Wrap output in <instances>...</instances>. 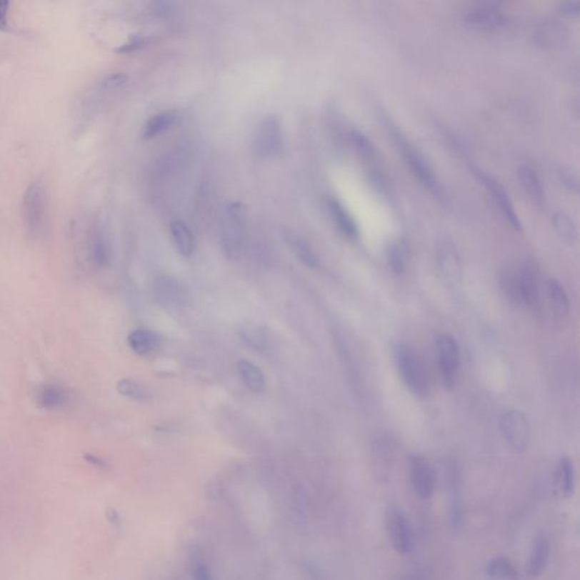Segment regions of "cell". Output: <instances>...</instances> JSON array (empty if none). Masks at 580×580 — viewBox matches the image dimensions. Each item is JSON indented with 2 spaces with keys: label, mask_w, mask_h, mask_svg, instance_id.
<instances>
[{
  "label": "cell",
  "mask_w": 580,
  "mask_h": 580,
  "mask_svg": "<svg viewBox=\"0 0 580 580\" xmlns=\"http://www.w3.org/2000/svg\"><path fill=\"white\" fill-rule=\"evenodd\" d=\"M219 235L222 249L230 259H237L246 241L247 210L241 202H228L220 208Z\"/></svg>",
  "instance_id": "6da1fadb"
},
{
  "label": "cell",
  "mask_w": 580,
  "mask_h": 580,
  "mask_svg": "<svg viewBox=\"0 0 580 580\" xmlns=\"http://www.w3.org/2000/svg\"><path fill=\"white\" fill-rule=\"evenodd\" d=\"M394 359L408 390L416 398H425L430 391L426 365L413 348L405 344L394 346Z\"/></svg>",
  "instance_id": "7a4b0ae2"
},
{
  "label": "cell",
  "mask_w": 580,
  "mask_h": 580,
  "mask_svg": "<svg viewBox=\"0 0 580 580\" xmlns=\"http://www.w3.org/2000/svg\"><path fill=\"white\" fill-rule=\"evenodd\" d=\"M22 218L25 231L32 239L44 235L48 221V192L44 181L29 184L22 199Z\"/></svg>",
  "instance_id": "3957f363"
},
{
  "label": "cell",
  "mask_w": 580,
  "mask_h": 580,
  "mask_svg": "<svg viewBox=\"0 0 580 580\" xmlns=\"http://www.w3.org/2000/svg\"><path fill=\"white\" fill-rule=\"evenodd\" d=\"M281 123L276 116H266L259 125L253 140V151L260 159H274L284 152Z\"/></svg>",
  "instance_id": "277c9868"
},
{
  "label": "cell",
  "mask_w": 580,
  "mask_h": 580,
  "mask_svg": "<svg viewBox=\"0 0 580 580\" xmlns=\"http://www.w3.org/2000/svg\"><path fill=\"white\" fill-rule=\"evenodd\" d=\"M391 137L394 142L397 145L400 152L403 154L404 159L411 167V171L415 174L419 181H421L430 192H440L438 179L435 177L434 171L430 164L425 159L424 156L419 150L414 148L411 143L406 140L397 129H391Z\"/></svg>",
  "instance_id": "5b68a950"
},
{
  "label": "cell",
  "mask_w": 580,
  "mask_h": 580,
  "mask_svg": "<svg viewBox=\"0 0 580 580\" xmlns=\"http://www.w3.org/2000/svg\"><path fill=\"white\" fill-rule=\"evenodd\" d=\"M386 531L389 543L396 552L406 556L413 551L414 534L411 523L403 510L390 506L386 514Z\"/></svg>",
  "instance_id": "8992f818"
},
{
  "label": "cell",
  "mask_w": 580,
  "mask_h": 580,
  "mask_svg": "<svg viewBox=\"0 0 580 580\" xmlns=\"http://www.w3.org/2000/svg\"><path fill=\"white\" fill-rule=\"evenodd\" d=\"M500 430L506 446L515 454H523L527 450L531 436L529 419L523 411H506L501 417Z\"/></svg>",
  "instance_id": "52a82bcc"
},
{
  "label": "cell",
  "mask_w": 580,
  "mask_h": 580,
  "mask_svg": "<svg viewBox=\"0 0 580 580\" xmlns=\"http://www.w3.org/2000/svg\"><path fill=\"white\" fill-rule=\"evenodd\" d=\"M435 351L442 384L446 388L452 389L456 384L459 371V346L450 334H440L435 344Z\"/></svg>",
  "instance_id": "ba28073f"
},
{
  "label": "cell",
  "mask_w": 580,
  "mask_h": 580,
  "mask_svg": "<svg viewBox=\"0 0 580 580\" xmlns=\"http://www.w3.org/2000/svg\"><path fill=\"white\" fill-rule=\"evenodd\" d=\"M466 23L477 30L493 31L508 24V16L496 3H482L466 13Z\"/></svg>",
  "instance_id": "9c48e42d"
},
{
  "label": "cell",
  "mask_w": 580,
  "mask_h": 580,
  "mask_svg": "<svg viewBox=\"0 0 580 580\" xmlns=\"http://www.w3.org/2000/svg\"><path fill=\"white\" fill-rule=\"evenodd\" d=\"M408 468L414 492L421 500L430 499L434 492L435 474L429 460L421 454H411Z\"/></svg>",
  "instance_id": "30bf717a"
},
{
  "label": "cell",
  "mask_w": 580,
  "mask_h": 580,
  "mask_svg": "<svg viewBox=\"0 0 580 580\" xmlns=\"http://www.w3.org/2000/svg\"><path fill=\"white\" fill-rule=\"evenodd\" d=\"M518 304L535 307L539 301V270L533 262L515 266Z\"/></svg>",
  "instance_id": "8fae6325"
},
{
  "label": "cell",
  "mask_w": 580,
  "mask_h": 580,
  "mask_svg": "<svg viewBox=\"0 0 580 580\" xmlns=\"http://www.w3.org/2000/svg\"><path fill=\"white\" fill-rule=\"evenodd\" d=\"M474 174L476 176L477 179L484 185L485 189L492 195L493 200L496 202L498 208L500 209L506 221L509 222L514 229L521 230V222H520L519 216L516 214L515 206L512 204L511 199H510L509 194L506 193L504 185L499 183L496 178L492 177V176L483 173L482 170L474 169Z\"/></svg>",
  "instance_id": "7c38bea8"
},
{
  "label": "cell",
  "mask_w": 580,
  "mask_h": 580,
  "mask_svg": "<svg viewBox=\"0 0 580 580\" xmlns=\"http://www.w3.org/2000/svg\"><path fill=\"white\" fill-rule=\"evenodd\" d=\"M71 400V390L58 382H44L34 390V403L42 411H61Z\"/></svg>",
  "instance_id": "4fadbf2b"
},
{
  "label": "cell",
  "mask_w": 580,
  "mask_h": 580,
  "mask_svg": "<svg viewBox=\"0 0 580 580\" xmlns=\"http://www.w3.org/2000/svg\"><path fill=\"white\" fill-rule=\"evenodd\" d=\"M568 30L558 19H548L537 26L535 41L543 49H558L566 44Z\"/></svg>",
  "instance_id": "5bb4252c"
},
{
  "label": "cell",
  "mask_w": 580,
  "mask_h": 580,
  "mask_svg": "<svg viewBox=\"0 0 580 580\" xmlns=\"http://www.w3.org/2000/svg\"><path fill=\"white\" fill-rule=\"evenodd\" d=\"M394 449L391 439L380 436L373 446V469L381 482H386L391 474Z\"/></svg>",
  "instance_id": "9a60e30c"
},
{
  "label": "cell",
  "mask_w": 580,
  "mask_h": 580,
  "mask_svg": "<svg viewBox=\"0 0 580 580\" xmlns=\"http://www.w3.org/2000/svg\"><path fill=\"white\" fill-rule=\"evenodd\" d=\"M436 262L441 276L449 285H457L461 279L459 256L449 244H442L436 251Z\"/></svg>",
  "instance_id": "2e32d148"
},
{
  "label": "cell",
  "mask_w": 580,
  "mask_h": 580,
  "mask_svg": "<svg viewBox=\"0 0 580 580\" xmlns=\"http://www.w3.org/2000/svg\"><path fill=\"white\" fill-rule=\"evenodd\" d=\"M550 552V542H549L548 537L543 534L536 535L531 544L529 566H527V574H529V578L535 579L542 575L545 568L548 566Z\"/></svg>",
  "instance_id": "e0dca14e"
},
{
  "label": "cell",
  "mask_w": 580,
  "mask_h": 580,
  "mask_svg": "<svg viewBox=\"0 0 580 580\" xmlns=\"http://www.w3.org/2000/svg\"><path fill=\"white\" fill-rule=\"evenodd\" d=\"M129 348L139 356H148L154 353L159 347V336L156 332L137 329L131 332L129 336Z\"/></svg>",
  "instance_id": "ac0fdd59"
},
{
  "label": "cell",
  "mask_w": 580,
  "mask_h": 580,
  "mask_svg": "<svg viewBox=\"0 0 580 580\" xmlns=\"http://www.w3.org/2000/svg\"><path fill=\"white\" fill-rule=\"evenodd\" d=\"M89 255L91 262L96 268L104 269L109 266L111 249L107 237L100 230H96L91 236Z\"/></svg>",
  "instance_id": "d6986e66"
},
{
  "label": "cell",
  "mask_w": 580,
  "mask_h": 580,
  "mask_svg": "<svg viewBox=\"0 0 580 580\" xmlns=\"http://www.w3.org/2000/svg\"><path fill=\"white\" fill-rule=\"evenodd\" d=\"M544 290L554 314L559 318L566 316L569 313V299L564 286L558 280L550 278L545 281Z\"/></svg>",
  "instance_id": "ffe728a7"
},
{
  "label": "cell",
  "mask_w": 580,
  "mask_h": 580,
  "mask_svg": "<svg viewBox=\"0 0 580 580\" xmlns=\"http://www.w3.org/2000/svg\"><path fill=\"white\" fill-rule=\"evenodd\" d=\"M518 179L520 185L523 187L531 200L541 203L544 200V187L542 181L537 174L536 170L529 167L527 164L520 166L517 170Z\"/></svg>",
  "instance_id": "44dd1931"
},
{
  "label": "cell",
  "mask_w": 580,
  "mask_h": 580,
  "mask_svg": "<svg viewBox=\"0 0 580 580\" xmlns=\"http://www.w3.org/2000/svg\"><path fill=\"white\" fill-rule=\"evenodd\" d=\"M329 212L331 214L334 224L339 228L344 235L349 239H356L359 236V228L356 225L353 216L349 214L347 210L341 206V203L330 199L328 200Z\"/></svg>",
  "instance_id": "7402d4cb"
},
{
  "label": "cell",
  "mask_w": 580,
  "mask_h": 580,
  "mask_svg": "<svg viewBox=\"0 0 580 580\" xmlns=\"http://www.w3.org/2000/svg\"><path fill=\"white\" fill-rule=\"evenodd\" d=\"M239 372L244 384L254 394H261L266 389V378L258 365L252 361L241 359L239 361Z\"/></svg>",
  "instance_id": "603a6c76"
},
{
  "label": "cell",
  "mask_w": 580,
  "mask_h": 580,
  "mask_svg": "<svg viewBox=\"0 0 580 580\" xmlns=\"http://www.w3.org/2000/svg\"><path fill=\"white\" fill-rule=\"evenodd\" d=\"M409 260V247L403 239L392 241L386 249V261L389 268L394 274H405Z\"/></svg>",
  "instance_id": "cb8c5ba5"
},
{
  "label": "cell",
  "mask_w": 580,
  "mask_h": 580,
  "mask_svg": "<svg viewBox=\"0 0 580 580\" xmlns=\"http://www.w3.org/2000/svg\"><path fill=\"white\" fill-rule=\"evenodd\" d=\"M170 231L178 252L185 258L192 256L195 249V239L192 231L183 221L175 220L170 225Z\"/></svg>",
  "instance_id": "d4e9b609"
},
{
  "label": "cell",
  "mask_w": 580,
  "mask_h": 580,
  "mask_svg": "<svg viewBox=\"0 0 580 580\" xmlns=\"http://www.w3.org/2000/svg\"><path fill=\"white\" fill-rule=\"evenodd\" d=\"M556 484L562 496L570 498L575 492V469L572 460L566 456L560 458L556 467Z\"/></svg>",
  "instance_id": "484cf974"
},
{
  "label": "cell",
  "mask_w": 580,
  "mask_h": 580,
  "mask_svg": "<svg viewBox=\"0 0 580 580\" xmlns=\"http://www.w3.org/2000/svg\"><path fill=\"white\" fill-rule=\"evenodd\" d=\"M178 121V114L175 111H164L156 114L146 121L143 129V136L146 140H151L164 131L169 129Z\"/></svg>",
  "instance_id": "4316f807"
},
{
  "label": "cell",
  "mask_w": 580,
  "mask_h": 580,
  "mask_svg": "<svg viewBox=\"0 0 580 580\" xmlns=\"http://www.w3.org/2000/svg\"><path fill=\"white\" fill-rule=\"evenodd\" d=\"M156 294H158L159 301L169 306L181 304L185 299V293L181 286L178 285V282L171 278H161L158 281Z\"/></svg>",
  "instance_id": "83f0119b"
},
{
  "label": "cell",
  "mask_w": 580,
  "mask_h": 580,
  "mask_svg": "<svg viewBox=\"0 0 580 580\" xmlns=\"http://www.w3.org/2000/svg\"><path fill=\"white\" fill-rule=\"evenodd\" d=\"M285 239L291 251L295 253L296 256L301 260L303 264L311 269L316 268L319 266L318 256L304 239L293 233H286Z\"/></svg>",
  "instance_id": "f1b7e54d"
},
{
  "label": "cell",
  "mask_w": 580,
  "mask_h": 580,
  "mask_svg": "<svg viewBox=\"0 0 580 580\" xmlns=\"http://www.w3.org/2000/svg\"><path fill=\"white\" fill-rule=\"evenodd\" d=\"M487 576L493 579L514 580L517 577V570L514 564L504 556H498L489 561L485 568Z\"/></svg>",
  "instance_id": "f546056e"
},
{
  "label": "cell",
  "mask_w": 580,
  "mask_h": 580,
  "mask_svg": "<svg viewBox=\"0 0 580 580\" xmlns=\"http://www.w3.org/2000/svg\"><path fill=\"white\" fill-rule=\"evenodd\" d=\"M553 225H554L558 235L564 241L572 243L577 239V228H576L575 222L571 219V216L566 214V212H562V211L556 212L553 216Z\"/></svg>",
  "instance_id": "4dcf8cb0"
},
{
  "label": "cell",
  "mask_w": 580,
  "mask_h": 580,
  "mask_svg": "<svg viewBox=\"0 0 580 580\" xmlns=\"http://www.w3.org/2000/svg\"><path fill=\"white\" fill-rule=\"evenodd\" d=\"M449 519L454 527H458L461 521V504L459 499V486L457 476L451 473L449 481Z\"/></svg>",
  "instance_id": "1f68e13d"
},
{
  "label": "cell",
  "mask_w": 580,
  "mask_h": 580,
  "mask_svg": "<svg viewBox=\"0 0 580 580\" xmlns=\"http://www.w3.org/2000/svg\"><path fill=\"white\" fill-rule=\"evenodd\" d=\"M241 338L246 342L249 347H252L255 351H264L268 346V339L264 332L254 324H249L245 328L241 329Z\"/></svg>",
  "instance_id": "d6a6232c"
},
{
  "label": "cell",
  "mask_w": 580,
  "mask_h": 580,
  "mask_svg": "<svg viewBox=\"0 0 580 580\" xmlns=\"http://www.w3.org/2000/svg\"><path fill=\"white\" fill-rule=\"evenodd\" d=\"M117 391L124 397L129 398V399L143 400L146 397L144 386L136 381L129 380V379L118 382Z\"/></svg>",
  "instance_id": "836d02e7"
},
{
  "label": "cell",
  "mask_w": 580,
  "mask_h": 580,
  "mask_svg": "<svg viewBox=\"0 0 580 580\" xmlns=\"http://www.w3.org/2000/svg\"><path fill=\"white\" fill-rule=\"evenodd\" d=\"M351 140H353V143L355 144V148L357 149L359 154L364 156V158L371 159V158L374 156L375 146L364 133H361V131H357V129H354V131H351Z\"/></svg>",
  "instance_id": "e575fe53"
},
{
  "label": "cell",
  "mask_w": 580,
  "mask_h": 580,
  "mask_svg": "<svg viewBox=\"0 0 580 580\" xmlns=\"http://www.w3.org/2000/svg\"><path fill=\"white\" fill-rule=\"evenodd\" d=\"M144 36H141V34H133L119 47L116 48L115 51L117 54H131V52H134L135 50L140 49L141 47L144 46Z\"/></svg>",
  "instance_id": "d590c367"
},
{
  "label": "cell",
  "mask_w": 580,
  "mask_h": 580,
  "mask_svg": "<svg viewBox=\"0 0 580 580\" xmlns=\"http://www.w3.org/2000/svg\"><path fill=\"white\" fill-rule=\"evenodd\" d=\"M129 81V77L124 73H114V74L108 75L104 81H102V86L106 90H118V89L123 88L124 85L126 84Z\"/></svg>",
  "instance_id": "8d00e7d4"
},
{
  "label": "cell",
  "mask_w": 580,
  "mask_h": 580,
  "mask_svg": "<svg viewBox=\"0 0 580 580\" xmlns=\"http://www.w3.org/2000/svg\"><path fill=\"white\" fill-rule=\"evenodd\" d=\"M175 11V5L170 3V1H156V3L152 4V11L158 17L173 16Z\"/></svg>",
  "instance_id": "74e56055"
},
{
  "label": "cell",
  "mask_w": 580,
  "mask_h": 580,
  "mask_svg": "<svg viewBox=\"0 0 580 580\" xmlns=\"http://www.w3.org/2000/svg\"><path fill=\"white\" fill-rule=\"evenodd\" d=\"M560 179L564 186L572 192L578 193L579 191V183H578L577 177L574 174L570 173L569 170H562L560 173Z\"/></svg>",
  "instance_id": "f35d334b"
},
{
  "label": "cell",
  "mask_w": 580,
  "mask_h": 580,
  "mask_svg": "<svg viewBox=\"0 0 580 580\" xmlns=\"http://www.w3.org/2000/svg\"><path fill=\"white\" fill-rule=\"evenodd\" d=\"M11 4L6 0H0V30H9V11Z\"/></svg>",
  "instance_id": "ab89813d"
},
{
  "label": "cell",
  "mask_w": 580,
  "mask_h": 580,
  "mask_svg": "<svg viewBox=\"0 0 580 580\" xmlns=\"http://www.w3.org/2000/svg\"><path fill=\"white\" fill-rule=\"evenodd\" d=\"M560 9L566 15H577L580 11L579 1H564L560 5Z\"/></svg>",
  "instance_id": "60d3db41"
},
{
  "label": "cell",
  "mask_w": 580,
  "mask_h": 580,
  "mask_svg": "<svg viewBox=\"0 0 580 580\" xmlns=\"http://www.w3.org/2000/svg\"><path fill=\"white\" fill-rule=\"evenodd\" d=\"M84 459L91 465L96 466V467H104L106 465L101 458H99L98 456H94V454H85Z\"/></svg>",
  "instance_id": "b9f144b4"
},
{
  "label": "cell",
  "mask_w": 580,
  "mask_h": 580,
  "mask_svg": "<svg viewBox=\"0 0 580 580\" xmlns=\"http://www.w3.org/2000/svg\"><path fill=\"white\" fill-rule=\"evenodd\" d=\"M400 580H426V578H425L424 575H421V574H419H419H417V572H415V574H411V575H407L406 576V577H404L403 579Z\"/></svg>",
  "instance_id": "7bdbcfd3"
}]
</instances>
